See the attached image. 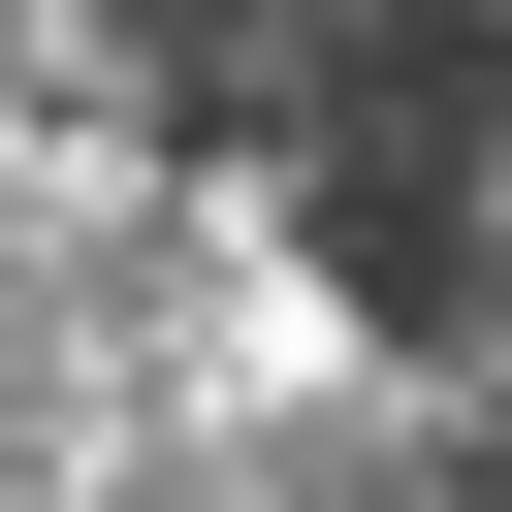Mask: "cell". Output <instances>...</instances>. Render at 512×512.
<instances>
[{"label":"cell","mask_w":512,"mask_h":512,"mask_svg":"<svg viewBox=\"0 0 512 512\" xmlns=\"http://www.w3.org/2000/svg\"><path fill=\"white\" fill-rule=\"evenodd\" d=\"M160 128L384 352H448L512 288V0H160Z\"/></svg>","instance_id":"6da1fadb"},{"label":"cell","mask_w":512,"mask_h":512,"mask_svg":"<svg viewBox=\"0 0 512 512\" xmlns=\"http://www.w3.org/2000/svg\"><path fill=\"white\" fill-rule=\"evenodd\" d=\"M416 384H448V480H480V512H512V288H480V320H448V352H416Z\"/></svg>","instance_id":"7a4b0ae2"}]
</instances>
